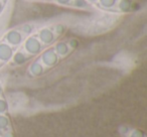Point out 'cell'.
Wrapping results in <instances>:
<instances>
[{
	"label": "cell",
	"instance_id": "obj_1",
	"mask_svg": "<svg viewBox=\"0 0 147 137\" xmlns=\"http://www.w3.org/2000/svg\"><path fill=\"white\" fill-rule=\"evenodd\" d=\"M23 51L30 57L40 55L42 51L45 49V45L39 41V39L36 37V35H30L27 36L23 40Z\"/></svg>",
	"mask_w": 147,
	"mask_h": 137
},
{
	"label": "cell",
	"instance_id": "obj_2",
	"mask_svg": "<svg viewBox=\"0 0 147 137\" xmlns=\"http://www.w3.org/2000/svg\"><path fill=\"white\" fill-rule=\"evenodd\" d=\"M39 61L45 67H53L57 65L59 61V57L55 53L53 47H49V49H43L42 53H40V57Z\"/></svg>",
	"mask_w": 147,
	"mask_h": 137
},
{
	"label": "cell",
	"instance_id": "obj_3",
	"mask_svg": "<svg viewBox=\"0 0 147 137\" xmlns=\"http://www.w3.org/2000/svg\"><path fill=\"white\" fill-rule=\"evenodd\" d=\"M24 35L20 32L17 28H13L10 30L6 31V33L4 34L3 37V41H5L6 43H8L9 45H11L12 47H19L22 45L23 40H24Z\"/></svg>",
	"mask_w": 147,
	"mask_h": 137
},
{
	"label": "cell",
	"instance_id": "obj_4",
	"mask_svg": "<svg viewBox=\"0 0 147 137\" xmlns=\"http://www.w3.org/2000/svg\"><path fill=\"white\" fill-rule=\"evenodd\" d=\"M35 35H36V37L39 39V41H40L45 47H49V45H51L55 41V39H57V36H55V34L53 33L51 27H49V26L41 27L40 29L37 30Z\"/></svg>",
	"mask_w": 147,
	"mask_h": 137
},
{
	"label": "cell",
	"instance_id": "obj_5",
	"mask_svg": "<svg viewBox=\"0 0 147 137\" xmlns=\"http://www.w3.org/2000/svg\"><path fill=\"white\" fill-rule=\"evenodd\" d=\"M14 55V47L9 45L5 41H0V63H7L12 59Z\"/></svg>",
	"mask_w": 147,
	"mask_h": 137
},
{
	"label": "cell",
	"instance_id": "obj_6",
	"mask_svg": "<svg viewBox=\"0 0 147 137\" xmlns=\"http://www.w3.org/2000/svg\"><path fill=\"white\" fill-rule=\"evenodd\" d=\"M53 49H55V53L59 57V59H61V57H67V55L71 51V47H69L67 43L65 40H61V41L55 43V45H53Z\"/></svg>",
	"mask_w": 147,
	"mask_h": 137
},
{
	"label": "cell",
	"instance_id": "obj_7",
	"mask_svg": "<svg viewBox=\"0 0 147 137\" xmlns=\"http://www.w3.org/2000/svg\"><path fill=\"white\" fill-rule=\"evenodd\" d=\"M30 55H28L23 49H18L17 51H14V55L12 57V63L15 65H24L25 63L29 61Z\"/></svg>",
	"mask_w": 147,
	"mask_h": 137
},
{
	"label": "cell",
	"instance_id": "obj_8",
	"mask_svg": "<svg viewBox=\"0 0 147 137\" xmlns=\"http://www.w3.org/2000/svg\"><path fill=\"white\" fill-rule=\"evenodd\" d=\"M45 67L40 63V61H34L29 65L28 73L32 77H40L45 73Z\"/></svg>",
	"mask_w": 147,
	"mask_h": 137
},
{
	"label": "cell",
	"instance_id": "obj_9",
	"mask_svg": "<svg viewBox=\"0 0 147 137\" xmlns=\"http://www.w3.org/2000/svg\"><path fill=\"white\" fill-rule=\"evenodd\" d=\"M115 8L121 13H128L133 8V1L132 0H118Z\"/></svg>",
	"mask_w": 147,
	"mask_h": 137
},
{
	"label": "cell",
	"instance_id": "obj_10",
	"mask_svg": "<svg viewBox=\"0 0 147 137\" xmlns=\"http://www.w3.org/2000/svg\"><path fill=\"white\" fill-rule=\"evenodd\" d=\"M10 131V120L5 114L0 115V133H7Z\"/></svg>",
	"mask_w": 147,
	"mask_h": 137
},
{
	"label": "cell",
	"instance_id": "obj_11",
	"mask_svg": "<svg viewBox=\"0 0 147 137\" xmlns=\"http://www.w3.org/2000/svg\"><path fill=\"white\" fill-rule=\"evenodd\" d=\"M17 29H18L24 36H30V35L35 31V25L33 24V23L27 22V23L22 24L21 26H19Z\"/></svg>",
	"mask_w": 147,
	"mask_h": 137
},
{
	"label": "cell",
	"instance_id": "obj_12",
	"mask_svg": "<svg viewBox=\"0 0 147 137\" xmlns=\"http://www.w3.org/2000/svg\"><path fill=\"white\" fill-rule=\"evenodd\" d=\"M69 6L77 9H87L91 6L90 3L87 0H71Z\"/></svg>",
	"mask_w": 147,
	"mask_h": 137
},
{
	"label": "cell",
	"instance_id": "obj_13",
	"mask_svg": "<svg viewBox=\"0 0 147 137\" xmlns=\"http://www.w3.org/2000/svg\"><path fill=\"white\" fill-rule=\"evenodd\" d=\"M117 2H118V0H98L97 3H98L101 8L109 10V9L115 8Z\"/></svg>",
	"mask_w": 147,
	"mask_h": 137
},
{
	"label": "cell",
	"instance_id": "obj_14",
	"mask_svg": "<svg viewBox=\"0 0 147 137\" xmlns=\"http://www.w3.org/2000/svg\"><path fill=\"white\" fill-rule=\"evenodd\" d=\"M51 29H53L55 36L59 37L65 34V32L67 31V26H65V24H63V23H57V24H55L53 26H51Z\"/></svg>",
	"mask_w": 147,
	"mask_h": 137
},
{
	"label": "cell",
	"instance_id": "obj_15",
	"mask_svg": "<svg viewBox=\"0 0 147 137\" xmlns=\"http://www.w3.org/2000/svg\"><path fill=\"white\" fill-rule=\"evenodd\" d=\"M8 111V103L3 97H0V115L6 114Z\"/></svg>",
	"mask_w": 147,
	"mask_h": 137
},
{
	"label": "cell",
	"instance_id": "obj_16",
	"mask_svg": "<svg viewBox=\"0 0 147 137\" xmlns=\"http://www.w3.org/2000/svg\"><path fill=\"white\" fill-rule=\"evenodd\" d=\"M127 136L128 137H145L144 133L142 131L138 130V129H132V130H129V132L127 133Z\"/></svg>",
	"mask_w": 147,
	"mask_h": 137
},
{
	"label": "cell",
	"instance_id": "obj_17",
	"mask_svg": "<svg viewBox=\"0 0 147 137\" xmlns=\"http://www.w3.org/2000/svg\"><path fill=\"white\" fill-rule=\"evenodd\" d=\"M67 45H69V47H71V49L73 51V49H77V47H78L79 41L77 40V39H75V38H71L69 41H67Z\"/></svg>",
	"mask_w": 147,
	"mask_h": 137
},
{
	"label": "cell",
	"instance_id": "obj_18",
	"mask_svg": "<svg viewBox=\"0 0 147 137\" xmlns=\"http://www.w3.org/2000/svg\"><path fill=\"white\" fill-rule=\"evenodd\" d=\"M55 1L61 6H69V3H71V0H55Z\"/></svg>",
	"mask_w": 147,
	"mask_h": 137
},
{
	"label": "cell",
	"instance_id": "obj_19",
	"mask_svg": "<svg viewBox=\"0 0 147 137\" xmlns=\"http://www.w3.org/2000/svg\"><path fill=\"white\" fill-rule=\"evenodd\" d=\"M4 9H5V2L2 1V0H0V14L4 11Z\"/></svg>",
	"mask_w": 147,
	"mask_h": 137
},
{
	"label": "cell",
	"instance_id": "obj_20",
	"mask_svg": "<svg viewBox=\"0 0 147 137\" xmlns=\"http://www.w3.org/2000/svg\"><path fill=\"white\" fill-rule=\"evenodd\" d=\"M89 3H90V5H93V4H96L97 2H98V0H87Z\"/></svg>",
	"mask_w": 147,
	"mask_h": 137
},
{
	"label": "cell",
	"instance_id": "obj_21",
	"mask_svg": "<svg viewBox=\"0 0 147 137\" xmlns=\"http://www.w3.org/2000/svg\"><path fill=\"white\" fill-rule=\"evenodd\" d=\"M2 95H3V87L1 85V83H0V97H2Z\"/></svg>",
	"mask_w": 147,
	"mask_h": 137
},
{
	"label": "cell",
	"instance_id": "obj_22",
	"mask_svg": "<svg viewBox=\"0 0 147 137\" xmlns=\"http://www.w3.org/2000/svg\"><path fill=\"white\" fill-rule=\"evenodd\" d=\"M2 65H3V63H0V67H2Z\"/></svg>",
	"mask_w": 147,
	"mask_h": 137
},
{
	"label": "cell",
	"instance_id": "obj_23",
	"mask_svg": "<svg viewBox=\"0 0 147 137\" xmlns=\"http://www.w3.org/2000/svg\"><path fill=\"white\" fill-rule=\"evenodd\" d=\"M29 1H34V0H29Z\"/></svg>",
	"mask_w": 147,
	"mask_h": 137
},
{
	"label": "cell",
	"instance_id": "obj_24",
	"mask_svg": "<svg viewBox=\"0 0 147 137\" xmlns=\"http://www.w3.org/2000/svg\"><path fill=\"white\" fill-rule=\"evenodd\" d=\"M4 2H6V0H4Z\"/></svg>",
	"mask_w": 147,
	"mask_h": 137
},
{
	"label": "cell",
	"instance_id": "obj_25",
	"mask_svg": "<svg viewBox=\"0 0 147 137\" xmlns=\"http://www.w3.org/2000/svg\"><path fill=\"white\" fill-rule=\"evenodd\" d=\"M47 1H51V0H47Z\"/></svg>",
	"mask_w": 147,
	"mask_h": 137
}]
</instances>
